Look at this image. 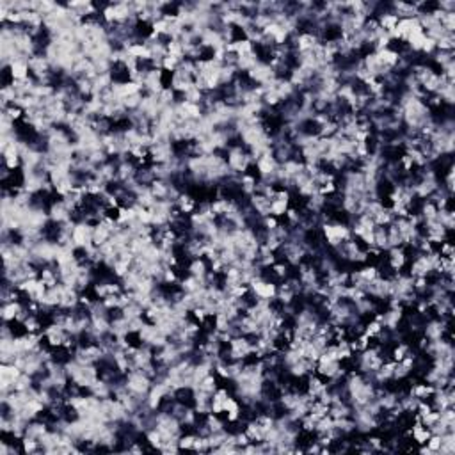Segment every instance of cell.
I'll use <instances>...</instances> for the list:
<instances>
[{"label":"cell","instance_id":"obj_3","mask_svg":"<svg viewBox=\"0 0 455 455\" xmlns=\"http://www.w3.org/2000/svg\"><path fill=\"white\" fill-rule=\"evenodd\" d=\"M270 203H272V201L260 192H255L249 196V207H251L262 219L267 217V215H270Z\"/></svg>","mask_w":455,"mask_h":455},{"label":"cell","instance_id":"obj_4","mask_svg":"<svg viewBox=\"0 0 455 455\" xmlns=\"http://www.w3.org/2000/svg\"><path fill=\"white\" fill-rule=\"evenodd\" d=\"M9 77L11 80H25L30 77V68H29V59H18L13 61L8 68Z\"/></svg>","mask_w":455,"mask_h":455},{"label":"cell","instance_id":"obj_12","mask_svg":"<svg viewBox=\"0 0 455 455\" xmlns=\"http://www.w3.org/2000/svg\"><path fill=\"white\" fill-rule=\"evenodd\" d=\"M197 389H201V391L214 395V391L217 389V377H215V375H212V374L207 375V377H205L203 381L197 384Z\"/></svg>","mask_w":455,"mask_h":455},{"label":"cell","instance_id":"obj_13","mask_svg":"<svg viewBox=\"0 0 455 455\" xmlns=\"http://www.w3.org/2000/svg\"><path fill=\"white\" fill-rule=\"evenodd\" d=\"M270 274L274 279H286L288 278V265L281 262H276L274 265L270 267Z\"/></svg>","mask_w":455,"mask_h":455},{"label":"cell","instance_id":"obj_5","mask_svg":"<svg viewBox=\"0 0 455 455\" xmlns=\"http://www.w3.org/2000/svg\"><path fill=\"white\" fill-rule=\"evenodd\" d=\"M208 272H210V269H208V263L205 258H194V260H190V263L187 265V274L194 276V278H199V279H205V281H207Z\"/></svg>","mask_w":455,"mask_h":455},{"label":"cell","instance_id":"obj_16","mask_svg":"<svg viewBox=\"0 0 455 455\" xmlns=\"http://www.w3.org/2000/svg\"><path fill=\"white\" fill-rule=\"evenodd\" d=\"M180 63H181L180 59H176V57H173V56H169V54H167V56L162 59V70H164V71H169V73L173 75L174 71L178 70Z\"/></svg>","mask_w":455,"mask_h":455},{"label":"cell","instance_id":"obj_15","mask_svg":"<svg viewBox=\"0 0 455 455\" xmlns=\"http://www.w3.org/2000/svg\"><path fill=\"white\" fill-rule=\"evenodd\" d=\"M384 329V327H382V324L379 322V320H370V322L367 324V326H365V331H363V333L367 334L368 338H370V340H374L375 336H377L379 333H381V331Z\"/></svg>","mask_w":455,"mask_h":455},{"label":"cell","instance_id":"obj_14","mask_svg":"<svg viewBox=\"0 0 455 455\" xmlns=\"http://www.w3.org/2000/svg\"><path fill=\"white\" fill-rule=\"evenodd\" d=\"M196 437H197V434H194V432L181 434L180 439H178V446H180V450H192L194 443H196Z\"/></svg>","mask_w":455,"mask_h":455},{"label":"cell","instance_id":"obj_1","mask_svg":"<svg viewBox=\"0 0 455 455\" xmlns=\"http://www.w3.org/2000/svg\"><path fill=\"white\" fill-rule=\"evenodd\" d=\"M320 228H322V235H324V238H326L329 247H338V245H341L343 242L354 238L350 226L345 224V222L327 221V222H322Z\"/></svg>","mask_w":455,"mask_h":455},{"label":"cell","instance_id":"obj_7","mask_svg":"<svg viewBox=\"0 0 455 455\" xmlns=\"http://www.w3.org/2000/svg\"><path fill=\"white\" fill-rule=\"evenodd\" d=\"M25 304L22 300H15V302H8V304H2V320L4 322H15L16 317L23 311Z\"/></svg>","mask_w":455,"mask_h":455},{"label":"cell","instance_id":"obj_10","mask_svg":"<svg viewBox=\"0 0 455 455\" xmlns=\"http://www.w3.org/2000/svg\"><path fill=\"white\" fill-rule=\"evenodd\" d=\"M356 272H358L359 278H361L363 281H367V283L374 281L375 278H379V276H381V272H379V267L377 265H365V267H361L359 270H356Z\"/></svg>","mask_w":455,"mask_h":455},{"label":"cell","instance_id":"obj_8","mask_svg":"<svg viewBox=\"0 0 455 455\" xmlns=\"http://www.w3.org/2000/svg\"><path fill=\"white\" fill-rule=\"evenodd\" d=\"M434 391H436V388H434L432 384H429V382H422V384H415L411 389H409V393H411L413 396H416V398H420V400L430 398V396L434 395Z\"/></svg>","mask_w":455,"mask_h":455},{"label":"cell","instance_id":"obj_11","mask_svg":"<svg viewBox=\"0 0 455 455\" xmlns=\"http://www.w3.org/2000/svg\"><path fill=\"white\" fill-rule=\"evenodd\" d=\"M290 208L288 201H281V199H272L270 203V215H274V217H285L286 212Z\"/></svg>","mask_w":455,"mask_h":455},{"label":"cell","instance_id":"obj_2","mask_svg":"<svg viewBox=\"0 0 455 455\" xmlns=\"http://www.w3.org/2000/svg\"><path fill=\"white\" fill-rule=\"evenodd\" d=\"M388 256H386V260H388V267L393 270V272H400V270L406 267L407 263V252L403 247H391L388 249Z\"/></svg>","mask_w":455,"mask_h":455},{"label":"cell","instance_id":"obj_6","mask_svg":"<svg viewBox=\"0 0 455 455\" xmlns=\"http://www.w3.org/2000/svg\"><path fill=\"white\" fill-rule=\"evenodd\" d=\"M174 207H176L183 215H190L192 212H196L197 201L194 199V196H190L189 192H181L180 196H178V199L174 201Z\"/></svg>","mask_w":455,"mask_h":455},{"label":"cell","instance_id":"obj_9","mask_svg":"<svg viewBox=\"0 0 455 455\" xmlns=\"http://www.w3.org/2000/svg\"><path fill=\"white\" fill-rule=\"evenodd\" d=\"M20 446H22L23 453H29V455L41 451L39 439H36V437H30V436H23L22 439H20Z\"/></svg>","mask_w":455,"mask_h":455}]
</instances>
